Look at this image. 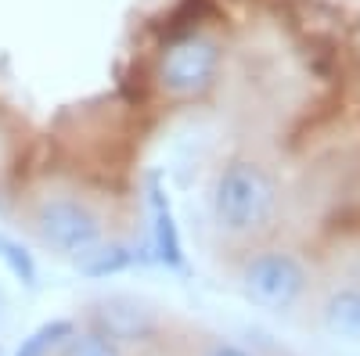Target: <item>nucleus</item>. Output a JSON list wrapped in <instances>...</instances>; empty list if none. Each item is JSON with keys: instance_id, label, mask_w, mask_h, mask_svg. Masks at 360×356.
<instances>
[{"instance_id": "2eb2a0df", "label": "nucleus", "mask_w": 360, "mask_h": 356, "mask_svg": "<svg viewBox=\"0 0 360 356\" xmlns=\"http://www.w3.org/2000/svg\"><path fill=\"white\" fill-rule=\"evenodd\" d=\"M0 356H8V349H4V345H0Z\"/></svg>"}, {"instance_id": "20e7f679", "label": "nucleus", "mask_w": 360, "mask_h": 356, "mask_svg": "<svg viewBox=\"0 0 360 356\" xmlns=\"http://www.w3.org/2000/svg\"><path fill=\"white\" fill-rule=\"evenodd\" d=\"M220 58H224V51L209 33H188V37L166 44V51L159 54L155 86L173 101L202 98L217 83Z\"/></svg>"}, {"instance_id": "9b49d317", "label": "nucleus", "mask_w": 360, "mask_h": 356, "mask_svg": "<svg viewBox=\"0 0 360 356\" xmlns=\"http://www.w3.org/2000/svg\"><path fill=\"white\" fill-rule=\"evenodd\" d=\"M58 356H127V349L115 345L112 338H105L101 331L86 328V331H76Z\"/></svg>"}, {"instance_id": "ddd939ff", "label": "nucleus", "mask_w": 360, "mask_h": 356, "mask_svg": "<svg viewBox=\"0 0 360 356\" xmlns=\"http://www.w3.org/2000/svg\"><path fill=\"white\" fill-rule=\"evenodd\" d=\"M4 310H8V299H4V288H0V317H4Z\"/></svg>"}, {"instance_id": "f257e3e1", "label": "nucleus", "mask_w": 360, "mask_h": 356, "mask_svg": "<svg viewBox=\"0 0 360 356\" xmlns=\"http://www.w3.org/2000/svg\"><path fill=\"white\" fill-rule=\"evenodd\" d=\"M278 180L256 159H231L213 184V220L231 237H252L274 223Z\"/></svg>"}, {"instance_id": "39448f33", "label": "nucleus", "mask_w": 360, "mask_h": 356, "mask_svg": "<svg viewBox=\"0 0 360 356\" xmlns=\"http://www.w3.org/2000/svg\"><path fill=\"white\" fill-rule=\"evenodd\" d=\"M90 324H94V331H101L105 338H112L123 349L137 342H152L159 335L155 310H148L130 295H108V299L94 303L90 306Z\"/></svg>"}, {"instance_id": "6e6552de", "label": "nucleus", "mask_w": 360, "mask_h": 356, "mask_svg": "<svg viewBox=\"0 0 360 356\" xmlns=\"http://www.w3.org/2000/svg\"><path fill=\"white\" fill-rule=\"evenodd\" d=\"M76 331H79V328H76L72 317H51V320L37 324V328L15 345L11 356H58Z\"/></svg>"}, {"instance_id": "4468645a", "label": "nucleus", "mask_w": 360, "mask_h": 356, "mask_svg": "<svg viewBox=\"0 0 360 356\" xmlns=\"http://www.w3.org/2000/svg\"><path fill=\"white\" fill-rule=\"evenodd\" d=\"M4 242H8V234H4V230H0V249H4Z\"/></svg>"}, {"instance_id": "1a4fd4ad", "label": "nucleus", "mask_w": 360, "mask_h": 356, "mask_svg": "<svg viewBox=\"0 0 360 356\" xmlns=\"http://www.w3.org/2000/svg\"><path fill=\"white\" fill-rule=\"evenodd\" d=\"M141 256L130 249V245H98L90 256H83L79 259V270L86 274V277H112V274H123V270H130V266L137 263Z\"/></svg>"}, {"instance_id": "0eeeda50", "label": "nucleus", "mask_w": 360, "mask_h": 356, "mask_svg": "<svg viewBox=\"0 0 360 356\" xmlns=\"http://www.w3.org/2000/svg\"><path fill=\"white\" fill-rule=\"evenodd\" d=\"M317 320H321L324 335L349 342V345H360V288L342 284L335 291H328L321 310H317Z\"/></svg>"}, {"instance_id": "423d86ee", "label": "nucleus", "mask_w": 360, "mask_h": 356, "mask_svg": "<svg viewBox=\"0 0 360 356\" xmlns=\"http://www.w3.org/2000/svg\"><path fill=\"white\" fill-rule=\"evenodd\" d=\"M148 209H152V259L169 270H184V242H180L173 202L159 176H152V184H148Z\"/></svg>"}, {"instance_id": "9d476101", "label": "nucleus", "mask_w": 360, "mask_h": 356, "mask_svg": "<svg viewBox=\"0 0 360 356\" xmlns=\"http://www.w3.org/2000/svg\"><path fill=\"white\" fill-rule=\"evenodd\" d=\"M0 263H4V270H8L11 277H18L25 288H37V277H40L37 259H33V252H29L22 242H15L11 234H8L4 249H0Z\"/></svg>"}, {"instance_id": "f8f14e48", "label": "nucleus", "mask_w": 360, "mask_h": 356, "mask_svg": "<svg viewBox=\"0 0 360 356\" xmlns=\"http://www.w3.org/2000/svg\"><path fill=\"white\" fill-rule=\"evenodd\" d=\"M202 356H256V352H249L245 345H234V342H209L205 349H202Z\"/></svg>"}, {"instance_id": "7ed1b4c3", "label": "nucleus", "mask_w": 360, "mask_h": 356, "mask_svg": "<svg viewBox=\"0 0 360 356\" xmlns=\"http://www.w3.org/2000/svg\"><path fill=\"white\" fill-rule=\"evenodd\" d=\"M238 284H242V295L252 306L270 310V313H288L310 291V270L299 256L281 252V249H266L242 263Z\"/></svg>"}, {"instance_id": "f03ea898", "label": "nucleus", "mask_w": 360, "mask_h": 356, "mask_svg": "<svg viewBox=\"0 0 360 356\" xmlns=\"http://www.w3.org/2000/svg\"><path fill=\"white\" fill-rule=\"evenodd\" d=\"M33 230L37 237L58 256H72L76 263L90 256L98 245H105V220L101 213L79 195L51 191L33 202Z\"/></svg>"}]
</instances>
